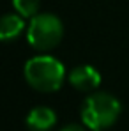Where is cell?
Instances as JSON below:
<instances>
[{
	"label": "cell",
	"mask_w": 129,
	"mask_h": 131,
	"mask_svg": "<svg viewBox=\"0 0 129 131\" xmlns=\"http://www.w3.org/2000/svg\"><path fill=\"white\" fill-rule=\"evenodd\" d=\"M64 25L58 16L51 13H39L30 18L27 27L28 44L37 51H50L62 41Z\"/></svg>",
	"instance_id": "3"
},
{
	"label": "cell",
	"mask_w": 129,
	"mask_h": 131,
	"mask_svg": "<svg viewBox=\"0 0 129 131\" xmlns=\"http://www.w3.org/2000/svg\"><path fill=\"white\" fill-rule=\"evenodd\" d=\"M60 131H85V128L80 124H69V126H64Z\"/></svg>",
	"instance_id": "8"
},
{
	"label": "cell",
	"mask_w": 129,
	"mask_h": 131,
	"mask_svg": "<svg viewBox=\"0 0 129 131\" xmlns=\"http://www.w3.org/2000/svg\"><path fill=\"white\" fill-rule=\"evenodd\" d=\"M122 112L120 101L108 92H94L85 99L81 106L83 124L90 129H106L117 122Z\"/></svg>",
	"instance_id": "2"
},
{
	"label": "cell",
	"mask_w": 129,
	"mask_h": 131,
	"mask_svg": "<svg viewBox=\"0 0 129 131\" xmlns=\"http://www.w3.org/2000/svg\"><path fill=\"white\" fill-rule=\"evenodd\" d=\"M69 83L76 90H83V92H90L101 85V74L96 67L92 66H76L74 69H71L69 73Z\"/></svg>",
	"instance_id": "4"
},
{
	"label": "cell",
	"mask_w": 129,
	"mask_h": 131,
	"mask_svg": "<svg viewBox=\"0 0 129 131\" xmlns=\"http://www.w3.org/2000/svg\"><path fill=\"white\" fill-rule=\"evenodd\" d=\"M25 30V18L18 13L0 16V41H13Z\"/></svg>",
	"instance_id": "6"
},
{
	"label": "cell",
	"mask_w": 129,
	"mask_h": 131,
	"mask_svg": "<svg viewBox=\"0 0 129 131\" xmlns=\"http://www.w3.org/2000/svg\"><path fill=\"white\" fill-rule=\"evenodd\" d=\"M25 80L27 83L36 90L41 92H53L62 87L65 80V67L64 64L51 57V55H37L32 57L25 67Z\"/></svg>",
	"instance_id": "1"
},
{
	"label": "cell",
	"mask_w": 129,
	"mask_h": 131,
	"mask_svg": "<svg viewBox=\"0 0 129 131\" xmlns=\"http://www.w3.org/2000/svg\"><path fill=\"white\" fill-rule=\"evenodd\" d=\"M94 131H103V129H94Z\"/></svg>",
	"instance_id": "9"
},
{
	"label": "cell",
	"mask_w": 129,
	"mask_h": 131,
	"mask_svg": "<svg viewBox=\"0 0 129 131\" xmlns=\"http://www.w3.org/2000/svg\"><path fill=\"white\" fill-rule=\"evenodd\" d=\"M13 5L16 9L18 14H21L23 18H34L36 14H39V7L41 2L39 0H13Z\"/></svg>",
	"instance_id": "7"
},
{
	"label": "cell",
	"mask_w": 129,
	"mask_h": 131,
	"mask_svg": "<svg viewBox=\"0 0 129 131\" xmlns=\"http://www.w3.org/2000/svg\"><path fill=\"white\" fill-rule=\"evenodd\" d=\"M57 122V113L50 106H36L27 115V128L30 131H50Z\"/></svg>",
	"instance_id": "5"
}]
</instances>
